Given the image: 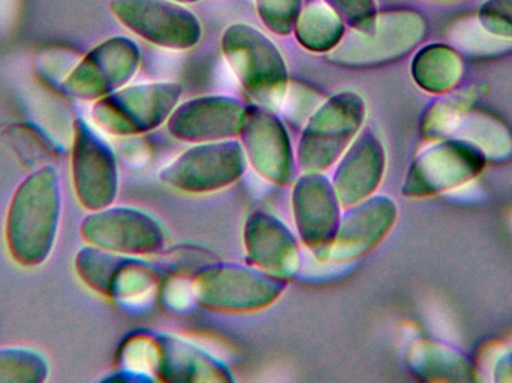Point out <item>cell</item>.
<instances>
[{
    "label": "cell",
    "mask_w": 512,
    "mask_h": 383,
    "mask_svg": "<svg viewBox=\"0 0 512 383\" xmlns=\"http://www.w3.org/2000/svg\"><path fill=\"white\" fill-rule=\"evenodd\" d=\"M60 210L59 174L53 167L35 171L18 186L6 219L8 249L18 264L36 267L50 256L59 231Z\"/></svg>",
    "instance_id": "obj_1"
},
{
    "label": "cell",
    "mask_w": 512,
    "mask_h": 383,
    "mask_svg": "<svg viewBox=\"0 0 512 383\" xmlns=\"http://www.w3.org/2000/svg\"><path fill=\"white\" fill-rule=\"evenodd\" d=\"M200 276L195 280V298L213 309H258L274 301L283 289V283L273 276L242 267L212 268Z\"/></svg>",
    "instance_id": "obj_2"
},
{
    "label": "cell",
    "mask_w": 512,
    "mask_h": 383,
    "mask_svg": "<svg viewBox=\"0 0 512 383\" xmlns=\"http://www.w3.org/2000/svg\"><path fill=\"white\" fill-rule=\"evenodd\" d=\"M243 155L239 143L203 144L183 153L162 179L189 192L216 191L239 179L245 168Z\"/></svg>",
    "instance_id": "obj_3"
},
{
    "label": "cell",
    "mask_w": 512,
    "mask_h": 383,
    "mask_svg": "<svg viewBox=\"0 0 512 383\" xmlns=\"http://www.w3.org/2000/svg\"><path fill=\"white\" fill-rule=\"evenodd\" d=\"M72 176L78 199L89 210H102L116 198L117 170L113 153L83 123H78L75 131Z\"/></svg>",
    "instance_id": "obj_4"
},
{
    "label": "cell",
    "mask_w": 512,
    "mask_h": 383,
    "mask_svg": "<svg viewBox=\"0 0 512 383\" xmlns=\"http://www.w3.org/2000/svg\"><path fill=\"white\" fill-rule=\"evenodd\" d=\"M81 234L111 253H153L162 244L161 229L146 214L128 208L99 211L84 220Z\"/></svg>",
    "instance_id": "obj_5"
},
{
    "label": "cell",
    "mask_w": 512,
    "mask_h": 383,
    "mask_svg": "<svg viewBox=\"0 0 512 383\" xmlns=\"http://www.w3.org/2000/svg\"><path fill=\"white\" fill-rule=\"evenodd\" d=\"M336 191L321 176H307L295 188V219L301 237L309 246H325L333 241L340 225Z\"/></svg>",
    "instance_id": "obj_6"
},
{
    "label": "cell",
    "mask_w": 512,
    "mask_h": 383,
    "mask_svg": "<svg viewBox=\"0 0 512 383\" xmlns=\"http://www.w3.org/2000/svg\"><path fill=\"white\" fill-rule=\"evenodd\" d=\"M393 219L394 207L387 199L363 202L340 222L333 241L325 247L327 258H355L366 253L384 237Z\"/></svg>",
    "instance_id": "obj_7"
},
{
    "label": "cell",
    "mask_w": 512,
    "mask_h": 383,
    "mask_svg": "<svg viewBox=\"0 0 512 383\" xmlns=\"http://www.w3.org/2000/svg\"><path fill=\"white\" fill-rule=\"evenodd\" d=\"M246 244L255 265L274 277L291 276L298 267V250L291 232L268 214L255 213L246 229Z\"/></svg>",
    "instance_id": "obj_8"
},
{
    "label": "cell",
    "mask_w": 512,
    "mask_h": 383,
    "mask_svg": "<svg viewBox=\"0 0 512 383\" xmlns=\"http://www.w3.org/2000/svg\"><path fill=\"white\" fill-rule=\"evenodd\" d=\"M384 168V153L378 141L370 134L361 135L336 173L337 198L345 205H352L366 198L378 186Z\"/></svg>",
    "instance_id": "obj_9"
},
{
    "label": "cell",
    "mask_w": 512,
    "mask_h": 383,
    "mask_svg": "<svg viewBox=\"0 0 512 383\" xmlns=\"http://www.w3.org/2000/svg\"><path fill=\"white\" fill-rule=\"evenodd\" d=\"M243 141L248 158L262 176L271 182H288L291 174V149L288 137L279 123L261 117L243 128Z\"/></svg>",
    "instance_id": "obj_10"
},
{
    "label": "cell",
    "mask_w": 512,
    "mask_h": 383,
    "mask_svg": "<svg viewBox=\"0 0 512 383\" xmlns=\"http://www.w3.org/2000/svg\"><path fill=\"white\" fill-rule=\"evenodd\" d=\"M360 126L357 114L337 119L336 114L330 117H315L304 132L300 146V164L303 170H325L330 167L348 146L355 131Z\"/></svg>",
    "instance_id": "obj_11"
},
{
    "label": "cell",
    "mask_w": 512,
    "mask_h": 383,
    "mask_svg": "<svg viewBox=\"0 0 512 383\" xmlns=\"http://www.w3.org/2000/svg\"><path fill=\"white\" fill-rule=\"evenodd\" d=\"M48 366L38 352L30 349H0V383L45 381Z\"/></svg>",
    "instance_id": "obj_12"
}]
</instances>
